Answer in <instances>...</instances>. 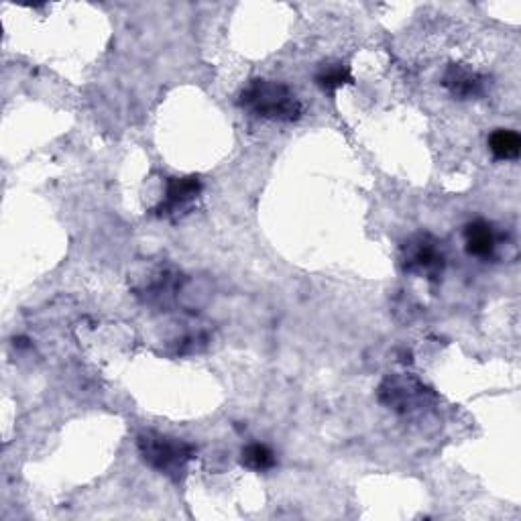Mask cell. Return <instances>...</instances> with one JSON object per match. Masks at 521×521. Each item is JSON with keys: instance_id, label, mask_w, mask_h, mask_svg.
Wrapping results in <instances>:
<instances>
[{"instance_id": "obj_1", "label": "cell", "mask_w": 521, "mask_h": 521, "mask_svg": "<svg viewBox=\"0 0 521 521\" xmlns=\"http://www.w3.org/2000/svg\"><path fill=\"white\" fill-rule=\"evenodd\" d=\"M239 106L253 117L273 123H296L302 119L304 106L294 90L273 80H251L239 94Z\"/></svg>"}, {"instance_id": "obj_2", "label": "cell", "mask_w": 521, "mask_h": 521, "mask_svg": "<svg viewBox=\"0 0 521 521\" xmlns=\"http://www.w3.org/2000/svg\"><path fill=\"white\" fill-rule=\"evenodd\" d=\"M137 448L147 467L173 479H178L196 456L194 444L153 430L139 434Z\"/></svg>"}, {"instance_id": "obj_3", "label": "cell", "mask_w": 521, "mask_h": 521, "mask_svg": "<svg viewBox=\"0 0 521 521\" xmlns=\"http://www.w3.org/2000/svg\"><path fill=\"white\" fill-rule=\"evenodd\" d=\"M399 259L405 273L426 279H438L446 265L442 243L432 235H416L405 241Z\"/></svg>"}, {"instance_id": "obj_4", "label": "cell", "mask_w": 521, "mask_h": 521, "mask_svg": "<svg viewBox=\"0 0 521 521\" xmlns=\"http://www.w3.org/2000/svg\"><path fill=\"white\" fill-rule=\"evenodd\" d=\"M432 397L430 389L414 377H387L379 387V399L397 414H412Z\"/></svg>"}, {"instance_id": "obj_5", "label": "cell", "mask_w": 521, "mask_h": 521, "mask_svg": "<svg viewBox=\"0 0 521 521\" xmlns=\"http://www.w3.org/2000/svg\"><path fill=\"white\" fill-rule=\"evenodd\" d=\"M202 180L196 176H184V178H167L165 182V196L161 204L157 206L159 216H180L192 210V206L202 196Z\"/></svg>"}, {"instance_id": "obj_6", "label": "cell", "mask_w": 521, "mask_h": 521, "mask_svg": "<svg viewBox=\"0 0 521 521\" xmlns=\"http://www.w3.org/2000/svg\"><path fill=\"white\" fill-rule=\"evenodd\" d=\"M485 82V76L462 64H450L442 78L444 88L460 100L481 96L485 92Z\"/></svg>"}, {"instance_id": "obj_7", "label": "cell", "mask_w": 521, "mask_h": 521, "mask_svg": "<svg viewBox=\"0 0 521 521\" xmlns=\"http://www.w3.org/2000/svg\"><path fill=\"white\" fill-rule=\"evenodd\" d=\"M465 249L471 257L489 259L497 249V235L491 222L477 218L465 226Z\"/></svg>"}, {"instance_id": "obj_8", "label": "cell", "mask_w": 521, "mask_h": 521, "mask_svg": "<svg viewBox=\"0 0 521 521\" xmlns=\"http://www.w3.org/2000/svg\"><path fill=\"white\" fill-rule=\"evenodd\" d=\"M487 145L497 161H515L521 153V137L511 129L493 131Z\"/></svg>"}, {"instance_id": "obj_9", "label": "cell", "mask_w": 521, "mask_h": 521, "mask_svg": "<svg viewBox=\"0 0 521 521\" xmlns=\"http://www.w3.org/2000/svg\"><path fill=\"white\" fill-rule=\"evenodd\" d=\"M241 465L249 471L265 473V471H271L277 465V458H275V452L269 446L255 442V444H249L241 450Z\"/></svg>"}, {"instance_id": "obj_10", "label": "cell", "mask_w": 521, "mask_h": 521, "mask_svg": "<svg viewBox=\"0 0 521 521\" xmlns=\"http://www.w3.org/2000/svg\"><path fill=\"white\" fill-rule=\"evenodd\" d=\"M316 84L324 90V92H336L338 88L353 84V74L349 70V66H344L340 62L336 64H324L318 74H316Z\"/></svg>"}]
</instances>
